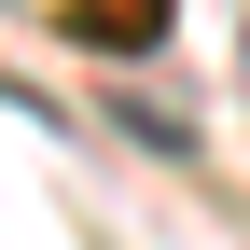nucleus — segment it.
I'll use <instances>...</instances> for the list:
<instances>
[{"label": "nucleus", "mask_w": 250, "mask_h": 250, "mask_svg": "<svg viewBox=\"0 0 250 250\" xmlns=\"http://www.w3.org/2000/svg\"><path fill=\"white\" fill-rule=\"evenodd\" d=\"M153 28H167V0H70V42H111V56H139Z\"/></svg>", "instance_id": "f257e3e1"}, {"label": "nucleus", "mask_w": 250, "mask_h": 250, "mask_svg": "<svg viewBox=\"0 0 250 250\" xmlns=\"http://www.w3.org/2000/svg\"><path fill=\"white\" fill-rule=\"evenodd\" d=\"M236 83H250V28H236Z\"/></svg>", "instance_id": "f03ea898"}]
</instances>
